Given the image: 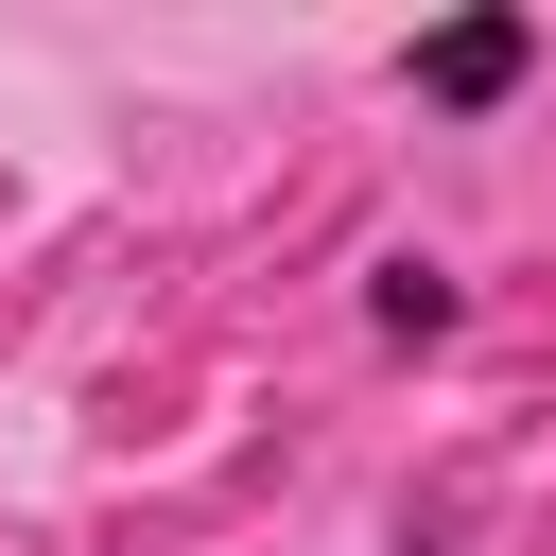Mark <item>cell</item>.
I'll return each mask as SVG.
<instances>
[{
    "instance_id": "obj_1",
    "label": "cell",
    "mask_w": 556,
    "mask_h": 556,
    "mask_svg": "<svg viewBox=\"0 0 556 556\" xmlns=\"http://www.w3.org/2000/svg\"><path fill=\"white\" fill-rule=\"evenodd\" d=\"M382 87H400L417 122H452V139H486V122H521V104L556 87V17H521V0H486V17H417V35L382 52Z\"/></svg>"
},
{
    "instance_id": "obj_2",
    "label": "cell",
    "mask_w": 556,
    "mask_h": 556,
    "mask_svg": "<svg viewBox=\"0 0 556 556\" xmlns=\"http://www.w3.org/2000/svg\"><path fill=\"white\" fill-rule=\"evenodd\" d=\"M348 313H365V348H382V365H452V348H469V313H486V278H469L452 243H365Z\"/></svg>"
}]
</instances>
